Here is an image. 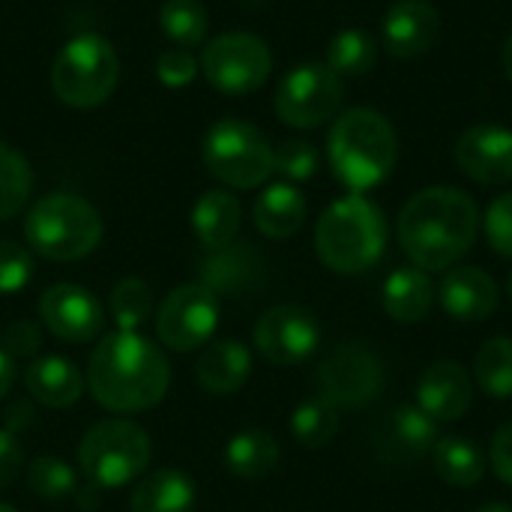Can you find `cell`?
Here are the masks:
<instances>
[{"instance_id": "8d00e7d4", "label": "cell", "mask_w": 512, "mask_h": 512, "mask_svg": "<svg viewBox=\"0 0 512 512\" xmlns=\"http://www.w3.org/2000/svg\"><path fill=\"white\" fill-rule=\"evenodd\" d=\"M33 276L30 252L15 240H0V294L21 291Z\"/></svg>"}, {"instance_id": "484cf974", "label": "cell", "mask_w": 512, "mask_h": 512, "mask_svg": "<svg viewBox=\"0 0 512 512\" xmlns=\"http://www.w3.org/2000/svg\"><path fill=\"white\" fill-rule=\"evenodd\" d=\"M306 222V198L291 183L267 186L255 201V225L270 240H288Z\"/></svg>"}, {"instance_id": "4fadbf2b", "label": "cell", "mask_w": 512, "mask_h": 512, "mask_svg": "<svg viewBox=\"0 0 512 512\" xmlns=\"http://www.w3.org/2000/svg\"><path fill=\"white\" fill-rule=\"evenodd\" d=\"M321 327L309 309L273 306L255 324V348L273 366H297L318 351Z\"/></svg>"}, {"instance_id": "681fc988", "label": "cell", "mask_w": 512, "mask_h": 512, "mask_svg": "<svg viewBox=\"0 0 512 512\" xmlns=\"http://www.w3.org/2000/svg\"><path fill=\"white\" fill-rule=\"evenodd\" d=\"M0 512H18L15 507H9V504H0Z\"/></svg>"}, {"instance_id": "83f0119b", "label": "cell", "mask_w": 512, "mask_h": 512, "mask_svg": "<svg viewBox=\"0 0 512 512\" xmlns=\"http://www.w3.org/2000/svg\"><path fill=\"white\" fill-rule=\"evenodd\" d=\"M435 474L453 489H471L486 474V456L468 438H438L432 447Z\"/></svg>"}, {"instance_id": "cb8c5ba5", "label": "cell", "mask_w": 512, "mask_h": 512, "mask_svg": "<svg viewBox=\"0 0 512 512\" xmlns=\"http://www.w3.org/2000/svg\"><path fill=\"white\" fill-rule=\"evenodd\" d=\"M435 303V285L420 267H399L384 282V309L399 324H417Z\"/></svg>"}, {"instance_id": "9a60e30c", "label": "cell", "mask_w": 512, "mask_h": 512, "mask_svg": "<svg viewBox=\"0 0 512 512\" xmlns=\"http://www.w3.org/2000/svg\"><path fill=\"white\" fill-rule=\"evenodd\" d=\"M456 162L459 168L483 183V186H501L512 180V132L495 123H480L462 132L456 144Z\"/></svg>"}, {"instance_id": "7402d4cb", "label": "cell", "mask_w": 512, "mask_h": 512, "mask_svg": "<svg viewBox=\"0 0 512 512\" xmlns=\"http://www.w3.org/2000/svg\"><path fill=\"white\" fill-rule=\"evenodd\" d=\"M240 222V201L228 189H210L192 207V231L207 252L231 246L240 234Z\"/></svg>"}, {"instance_id": "60d3db41", "label": "cell", "mask_w": 512, "mask_h": 512, "mask_svg": "<svg viewBox=\"0 0 512 512\" xmlns=\"http://www.w3.org/2000/svg\"><path fill=\"white\" fill-rule=\"evenodd\" d=\"M24 471V450L18 444V435L9 429H0V489H9Z\"/></svg>"}, {"instance_id": "7bdbcfd3", "label": "cell", "mask_w": 512, "mask_h": 512, "mask_svg": "<svg viewBox=\"0 0 512 512\" xmlns=\"http://www.w3.org/2000/svg\"><path fill=\"white\" fill-rule=\"evenodd\" d=\"M33 408L30 405H24V402H18V405H12L9 408V414H6V426L3 429H9L12 435H18L21 429H30L33 426Z\"/></svg>"}, {"instance_id": "d6a6232c", "label": "cell", "mask_w": 512, "mask_h": 512, "mask_svg": "<svg viewBox=\"0 0 512 512\" xmlns=\"http://www.w3.org/2000/svg\"><path fill=\"white\" fill-rule=\"evenodd\" d=\"M33 189L30 162L9 144L0 141V222L24 210Z\"/></svg>"}, {"instance_id": "d4e9b609", "label": "cell", "mask_w": 512, "mask_h": 512, "mask_svg": "<svg viewBox=\"0 0 512 512\" xmlns=\"http://www.w3.org/2000/svg\"><path fill=\"white\" fill-rule=\"evenodd\" d=\"M132 512H192L195 510V483L177 468H159L138 480L132 498Z\"/></svg>"}, {"instance_id": "277c9868", "label": "cell", "mask_w": 512, "mask_h": 512, "mask_svg": "<svg viewBox=\"0 0 512 512\" xmlns=\"http://www.w3.org/2000/svg\"><path fill=\"white\" fill-rule=\"evenodd\" d=\"M315 249L324 267L342 276L375 267L387 249V219L381 207L354 192L333 201L318 219Z\"/></svg>"}, {"instance_id": "8992f818", "label": "cell", "mask_w": 512, "mask_h": 512, "mask_svg": "<svg viewBox=\"0 0 512 512\" xmlns=\"http://www.w3.org/2000/svg\"><path fill=\"white\" fill-rule=\"evenodd\" d=\"M120 78V60L114 45L99 33L72 36L51 66V87L69 108L102 105Z\"/></svg>"}, {"instance_id": "7a4b0ae2", "label": "cell", "mask_w": 512, "mask_h": 512, "mask_svg": "<svg viewBox=\"0 0 512 512\" xmlns=\"http://www.w3.org/2000/svg\"><path fill=\"white\" fill-rule=\"evenodd\" d=\"M480 231V213L468 192L432 186L399 213V243L420 270H450L468 255Z\"/></svg>"}, {"instance_id": "5b68a950", "label": "cell", "mask_w": 512, "mask_h": 512, "mask_svg": "<svg viewBox=\"0 0 512 512\" xmlns=\"http://www.w3.org/2000/svg\"><path fill=\"white\" fill-rule=\"evenodd\" d=\"M24 237L48 261H81L102 240V216L81 195L51 192L27 210Z\"/></svg>"}, {"instance_id": "603a6c76", "label": "cell", "mask_w": 512, "mask_h": 512, "mask_svg": "<svg viewBox=\"0 0 512 512\" xmlns=\"http://www.w3.org/2000/svg\"><path fill=\"white\" fill-rule=\"evenodd\" d=\"M381 441L390 456L417 459L438 444V420H432L420 405H399L387 414Z\"/></svg>"}, {"instance_id": "4dcf8cb0", "label": "cell", "mask_w": 512, "mask_h": 512, "mask_svg": "<svg viewBox=\"0 0 512 512\" xmlns=\"http://www.w3.org/2000/svg\"><path fill=\"white\" fill-rule=\"evenodd\" d=\"M336 432H339V408L330 405L324 396H312L300 402L291 414V435L309 450L327 447L336 438Z\"/></svg>"}, {"instance_id": "2e32d148", "label": "cell", "mask_w": 512, "mask_h": 512, "mask_svg": "<svg viewBox=\"0 0 512 512\" xmlns=\"http://www.w3.org/2000/svg\"><path fill=\"white\" fill-rule=\"evenodd\" d=\"M201 285L222 297H246L264 285V258L249 243H231L225 249H213L198 261Z\"/></svg>"}, {"instance_id": "7dc6e473", "label": "cell", "mask_w": 512, "mask_h": 512, "mask_svg": "<svg viewBox=\"0 0 512 512\" xmlns=\"http://www.w3.org/2000/svg\"><path fill=\"white\" fill-rule=\"evenodd\" d=\"M477 512H512V507H507V504H486V507H480Z\"/></svg>"}, {"instance_id": "ba28073f", "label": "cell", "mask_w": 512, "mask_h": 512, "mask_svg": "<svg viewBox=\"0 0 512 512\" xmlns=\"http://www.w3.org/2000/svg\"><path fill=\"white\" fill-rule=\"evenodd\" d=\"M204 162L219 183L255 189L273 174V147L252 123L219 120L204 138Z\"/></svg>"}, {"instance_id": "8fae6325", "label": "cell", "mask_w": 512, "mask_h": 512, "mask_svg": "<svg viewBox=\"0 0 512 512\" xmlns=\"http://www.w3.org/2000/svg\"><path fill=\"white\" fill-rule=\"evenodd\" d=\"M318 387L336 408H363L384 390V363L366 342H345L324 357Z\"/></svg>"}, {"instance_id": "3957f363", "label": "cell", "mask_w": 512, "mask_h": 512, "mask_svg": "<svg viewBox=\"0 0 512 512\" xmlns=\"http://www.w3.org/2000/svg\"><path fill=\"white\" fill-rule=\"evenodd\" d=\"M327 159L336 180L354 195H363L393 174L399 159V135L381 111L351 108L330 129Z\"/></svg>"}, {"instance_id": "5bb4252c", "label": "cell", "mask_w": 512, "mask_h": 512, "mask_svg": "<svg viewBox=\"0 0 512 512\" xmlns=\"http://www.w3.org/2000/svg\"><path fill=\"white\" fill-rule=\"evenodd\" d=\"M39 318L63 342H90L105 324L99 300L72 282H57L39 297Z\"/></svg>"}, {"instance_id": "1f68e13d", "label": "cell", "mask_w": 512, "mask_h": 512, "mask_svg": "<svg viewBox=\"0 0 512 512\" xmlns=\"http://www.w3.org/2000/svg\"><path fill=\"white\" fill-rule=\"evenodd\" d=\"M207 9L201 0H165L159 9V27L177 48H195L207 36Z\"/></svg>"}, {"instance_id": "b9f144b4", "label": "cell", "mask_w": 512, "mask_h": 512, "mask_svg": "<svg viewBox=\"0 0 512 512\" xmlns=\"http://www.w3.org/2000/svg\"><path fill=\"white\" fill-rule=\"evenodd\" d=\"M492 468L507 486H512V420L498 429L492 441Z\"/></svg>"}, {"instance_id": "f35d334b", "label": "cell", "mask_w": 512, "mask_h": 512, "mask_svg": "<svg viewBox=\"0 0 512 512\" xmlns=\"http://www.w3.org/2000/svg\"><path fill=\"white\" fill-rule=\"evenodd\" d=\"M156 75L165 87H186L198 75V60L186 48H168L156 60Z\"/></svg>"}, {"instance_id": "7c38bea8", "label": "cell", "mask_w": 512, "mask_h": 512, "mask_svg": "<svg viewBox=\"0 0 512 512\" xmlns=\"http://www.w3.org/2000/svg\"><path fill=\"white\" fill-rule=\"evenodd\" d=\"M219 324V297L201 282L174 288L156 312V336L168 351L186 354L204 348Z\"/></svg>"}, {"instance_id": "ee69618b", "label": "cell", "mask_w": 512, "mask_h": 512, "mask_svg": "<svg viewBox=\"0 0 512 512\" xmlns=\"http://www.w3.org/2000/svg\"><path fill=\"white\" fill-rule=\"evenodd\" d=\"M15 384V360L0 348V399L12 390Z\"/></svg>"}, {"instance_id": "ac0fdd59", "label": "cell", "mask_w": 512, "mask_h": 512, "mask_svg": "<svg viewBox=\"0 0 512 512\" xmlns=\"http://www.w3.org/2000/svg\"><path fill=\"white\" fill-rule=\"evenodd\" d=\"M474 384L465 366L453 360L432 363L417 384V405L438 423H456L468 414Z\"/></svg>"}, {"instance_id": "9c48e42d", "label": "cell", "mask_w": 512, "mask_h": 512, "mask_svg": "<svg viewBox=\"0 0 512 512\" xmlns=\"http://www.w3.org/2000/svg\"><path fill=\"white\" fill-rule=\"evenodd\" d=\"M273 69V54L267 42L255 33H222L210 39L201 51L204 78L225 96H246L258 90Z\"/></svg>"}, {"instance_id": "e575fe53", "label": "cell", "mask_w": 512, "mask_h": 512, "mask_svg": "<svg viewBox=\"0 0 512 512\" xmlns=\"http://www.w3.org/2000/svg\"><path fill=\"white\" fill-rule=\"evenodd\" d=\"M27 489L42 501H63V498L75 495L78 477L66 459L42 456L27 468Z\"/></svg>"}, {"instance_id": "f546056e", "label": "cell", "mask_w": 512, "mask_h": 512, "mask_svg": "<svg viewBox=\"0 0 512 512\" xmlns=\"http://www.w3.org/2000/svg\"><path fill=\"white\" fill-rule=\"evenodd\" d=\"M378 63V42L366 30H342L333 36L327 48V66L339 78L366 75Z\"/></svg>"}, {"instance_id": "4316f807", "label": "cell", "mask_w": 512, "mask_h": 512, "mask_svg": "<svg viewBox=\"0 0 512 512\" xmlns=\"http://www.w3.org/2000/svg\"><path fill=\"white\" fill-rule=\"evenodd\" d=\"M225 465L234 477H243V480L270 477L279 465V444L264 429L237 432L225 447Z\"/></svg>"}, {"instance_id": "e0dca14e", "label": "cell", "mask_w": 512, "mask_h": 512, "mask_svg": "<svg viewBox=\"0 0 512 512\" xmlns=\"http://www.w3.org/2000/svg\"><path fill=\"white\" fill-rule=\"evenodd\" d=\"M384 48L393 57L411 60L426 54L441 36V15L426 0H399L387 9L381 24Z\"/></svg>"}, {"instance_id": "836d02e7", "label": "cell", "mask_w": 512, "mask_h": 512, "mask_svg": "<svg viewBox=\"0 0 512 512\" xmlns=\"http://www.w3.org/2000/svg\"><path fill=\"white\" fill-rule=\"evenodd\" d=\"M108 309H111V321L117 324V330L138 333V327H141V324L150 318V312H153L150 285H147L144 279H138V276L120 279V282L111 288Z\"/></svg>"}, {"instance_id": "30bf717a", "label": "cell", "mask_w": 512, "mask_h": 512, "mask_svg": "<svg viewBox=\"0 0 512 512\" xmlns=\"http://www.w3.org/2000/svg\"><path fill=\"white\" fill-rule=\"evenodd\" d=\"M342 102V78L327 63L294 66L276 90V114L285 126L318 129L336 117Z\"/></svg>"}, {"instance_id": "f6af8a7d", "label": "cell", "mask_w": 512, "mask_h": 512, "mask_svg": "<svg viewBox=\"0 0 512 512\" xmlns=\"http://www.w3.org/2000/svg\"><path fill=\"white\" fill-rule=\"evenodd\" d=\"M75 501H78V507L84 512H90L96 504H99V489L93 486V483H87V486H81V489H75V495H72Z\"/></svg>"}, {"instance_id": "6da1fadb", "label": "cell", "mask_w": 512, "mask_h": 512, "mask_svg": "<svg viewBox=\"0 0 512 512\" xmlns=\"http://www.w3.org/2000/svg\"><path fill=\"white\" fill-rule=\"evenodd\" d=\"M171 384V366L159 345L141 333L114 330L99 339L87 363L90 396L114 414H138L159 405Z\"/></svg>"}, {"instance_id": "44dd1931", "label": "cell", "mask_w": 512, "mask_h": 512, "mask_svg": "<svg viewBox=\"0 0 512 512\" xmlns=\"http://www.w3.org/2000/svg\"><path fill=\"white\" fill-rule=\"evenodd\" d=\"M24 390L30 393L33 402L60 411V408H69L81 399L84 378L75 369V363H69L60 354H48V357L33 360L24 369Z\"/></svg>"}, {"instance_id": "ffe728a7", "label": "cell", "mask_w": 512, "mask_h": 512, "mask_svg": "<svg viewBox=\"0 0 512 512\" xmlns=\"http://www.w3.org/2000/svg\"><path fill=\"white\" fill-rule=\"evenodd\" d=\"M252 372V354L237 339H210L195 363L198 384L213 396L237 393Z\"/></svg>"}, {"instance_id": "ab89813d", "label": "cell", "mask_w": 512, "mask_h": 512, "mask_svg": "<svg viewBox=\"0 0 512 512\" xmlns=\"http://www.w3.org/2000/svg\"><path fill=\"white\" fill-rule=\"evenodd\" d=\"M42 345V333L33 321H12L3 330V351L15 360V357H33Z\"/></svg>"}, {"instance_id": "d6986e66", "label": "cell", "mask_w": 512, "mask_h": 512, "mask_svg": "<svg viewBox=\"0 0 512 512\" xmlns=\"http://www.w3.org/2000/svg\"><path fill=\"white\" fill-rule=\"evenodd\" d=\"M438 297L444 312L462 324H480L498 309V285L480 267H453L444 276Z\"/></svg>"}, {"instance_id": "d590c367", "label": "cell", "mask_w": 512, "mask_h": 512, "mask_svg": "<svg viewBox=\"0 0 512 512\" xmlns=\"http://www.w3.org/2000/svg\"><path fill=\"white\" fill-rule=\"evenodd\" d=\"M318 150L315 144L303 141V138H288L273 150V171H279L282 177L303 183L309 177H315L318 171Z\"/></svg>"}, {"instance_id": "52a82bcc", "label": "cell", "mask_w": 512, "mask_h": 512, "mask_svg": "<svg viewBox=\"0 0 512 512\" xmlns=\"http://www.w3.org/2000/svg\"><path fill=\"white\" fill-rule=\"evenodd\" d=\"M150 456V435L129 420H102L90 426L78 444V465L96 489L135 483L150 465Z\"/></svg>"}, {"instance_id": "bcb514c9", "label": "cell", "mask_w": 512, "mask_h": 512, "mask_svg": "<svg viewBox=\"0 0 512 512\" xmlns=\"http://www.w3.org/2000/svg\"><path fill=\"white\" fill-rule=\"evenodd\" d=\"M504 69H507V78L512 81V36L507 39V48H504Z\"/></svg>"}, {"instance_id": "f1b7e54d", "label": "cell", "mask_w": 512, "mask_h": 512, "mask_svg": "<svg viewBox=\"0 0 512 512\" xmlns=\"http://www.w3.org/2000/svg\"><path fill=\"white\" fill-rule=\"evenodd\" d=\"M474 375L489 399H512V339L495 336L483 342L474 360Z\"/></svg>"}, {"instance_id": "74e56055", "label": "cell", "mask_w": 512, "mask_h": 512, "mask_svg": "<svg viewBox=\"0 0 512 512\" xmlns=\"http://www.w3.org/2000/svg\"><path fill=\"white\" fill-rule=\"evenodd\" d=\"M486 240L489 246L504 255V258H512V192L495 198L486 210Z\"/></svg>"}, {"instance_id": "c3c4849f", "label": "cell", "mask_w": 512, "mask_h": 512, "mask_svg": "<svg viewBox=\"0 0 512 512\" xmlns=\"http://www.w3.org/2000/svg\"><path fill=\"white\" fill-rule=\"evenodd\" d=\"M507 297H510V303H512V273L507 276Z\"/></svg>"}]
</instances>
